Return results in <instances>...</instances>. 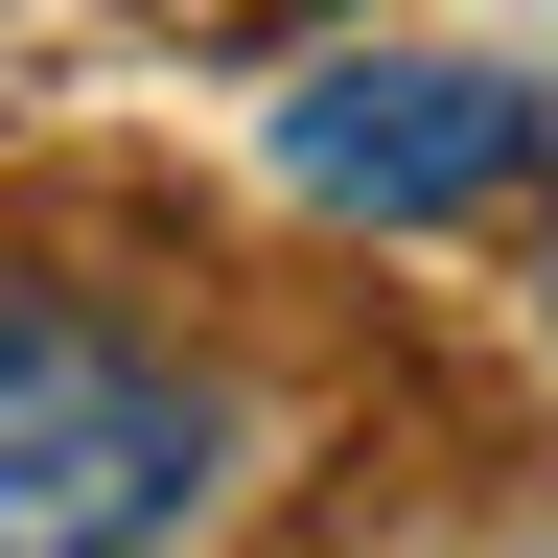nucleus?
Wrapping results in <instances>:
<instances>
[{"instance_id":"obj_1","label":"nucleus","mask_w":558,"mask_h":558,"mask_svg":"<svg viewBox=\"0 0 558 558\" xmlns=\"http://www.w3.org/2000/svg\"><path fill=\"white\" fill-rule=\"evenodd\" d=\"M233 488H256L233 373H186L70 279H0V558H186Z\"/></svg>"},{"instance_id":"obj_2","label":"nucleus","mask_w":558,"mask_h":558,"mask_svg":"<svg viewBox=\"0 0 558 558\" xmlns=\"http://www.w3.org/2000/svg\"><path fill=\"white\" fill-rule=\"evenodd\" d=\"M279 186L349 209V233H442V209L535 186V94L465 70V47H349V70L279 94Z\"/></svg>"}]
</instances>
